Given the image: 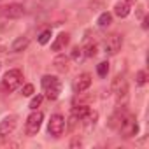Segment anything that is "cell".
<instances>
[{"label": "cell", "instance_id": "26", "mask_svg": "<svg viewBox=\"0 0 149 149\" xmlns=\"http://www.w3.org/2000/svg\"><path fill=\"white\" fill-rule=\"evenodd\" d=\"M0 67H2V65H0Z\"/></svg>", "mask_w": 149, "mask_h": 149}, {"label": "cell", "instance_id": "21", "mask_svg": "<svg viewBox=\"0 0 149 149\" xmlns=\"http://www.w3.org/2000/svg\"><path fill=\"white\" fill-rule=\"evenodd\" d=\"M49 39H51V30H44L40 35H39V44H47L49 42Z\"/></svg>", "mask_w": 149, "mask_h": 149}, {"label": "cell", "instance_id": "3", "mask_svg": "<svg viewBox=\"0 0 149 149\" xmlns=\"http://www.w3.org/2000/svg\"><path fill=\"white\" fill-rule=\"evenodd\" d=\"M21 83H23V72L18 70V68H13V70H9L6 76H4L2 88L6 91H14V90H18L21 86Z\"/></svg>", "mask_w": 149, "mask_h": 149}, {"label": "cell", "instance_id": "23", "mask_svg": "<svg viewBox=\"0 0 149 149\" xmlns=\"http://www.w3.org/2000/svg\"><path fill=\"white\" fill-rule=\"evenodd\" d=\"M21 95L23 97H32L33 95V84H25L21 88Z\"/></svg>", "mask_w": 149, "mask_h": 149}, {"label": "cell", "instance_id": "18", "mask_svg": "<svg viewBox=\"0 0 149 149\" xmlns=\"http://www.w3.org/2000/svg\"><path fill=\"white\" fill-rule=\"evenodd\" d=\"M84 58H86V56H84V51H83V47H74V49H72V60H74V61L81 63Z\"/></svg>", "mask_w": 149, "mask_h": 149}, {"label": "cell", "instance_id": "16", "mask_svg": "<svg viewBox=\"0 0 149 149\" xmlns=\"http://www.w3.org/2000/svg\"><path fill=\"white\" fill-rule=\"evenodd\" d=\"M88 112H90V107H88V105H77V107L72 109V116H76V118L81 119V121H83V118H84Z\"/></svg>", "mask_w": 149, "mask_h": 149}, {"label": "cell", "instance_id": "22", "mask_svg": "<svg viewBox=\"0 0 149 149\" xmlns=\"http://www.w3.org/2000/svg\"><path fill=\"white\" fill-rule=\"evenodd\" d=\"M42 98H44L42 95H37V97H33V98H32V102H30V109H32V111H35V109H37V107L42 104Z\"/></svg>", "mask_w": 149, "mask_h": 149}, {"label": "cell", "instance_id": "7", "mask_svg": "<svg viewBox=\"0 0 149 149\" xmlns=\"http://www.w3.org/2000/svg\"><path fill=\"white\" fill-rule=\"evenodd\" d=\"M65 130V118L61 114H53L51 119H49V125H47V132L49 135L53 137H60Z\"/></svg>", "mask_w": 149, "mask_h": 149}, {"label": "cell", "instance_id": "8", "mask_svg": "<svg viewBox=\"0 0 149 149\" xmlns=\"http://www.w3.org/2000/svg\"><path fill=\"white\" fill-rule=\"evenodd\" d=\"M104 44H105V53L107 54H118L121 46H123V37L119 33H111V35H107Z\"/></svg>", "mask_w": 149, "mask_h": 149}, {"label": "cell", "instance_id": "12", "mask_svg": "<svg viewBox=\"0 0 149 149\" xmlns=\"http://www.w3.org/2000/svg\"><path fill=\"white\" fill-rule=\"evenodd\" d=\"M53 65H54V68H56L58 72L65 74V72L68 70V56H65V54H58V56L53 60Z\"/></svg>", "mask_w": 149, "mask_h": 149}, {"label": "cell", "instance_id": "25", "mask_svg": "<svg viewBox=\"0 0 149 149\" xmlns=\"http://www.w3.org/2000/svg\"><path fill=\"white\" fill-rule=\"evenodd\" d=\"M125 2H126V4H132V2H135V0H125Z\"/></svg>", "mask_w": 149, "mask_h": 149}, {"label": "cell", "instance_id": "1", "mask_svg": "<svg viewBox=\"0 0 149 149\" xmlns=\"http://www.w3.org/2000/svg\"><path fill=\"white\" fill-rule=\"evenodd\" d=\"M40 84H42V91H44L46 98L56 100L60 97V93H61V83H60L58 77H54V76H44L42 81H40Z\"/></svg>", "mask_w": 149, "mask_h": 149}, {"label": "cell", "instance_id": "19", "mask_svg": "<svg viewBox=\"0 0 149 149\" xmlns=\"http://www.w3.org/2000/svg\"><path fill=\"white\" fill-rule=\"evenodd\" d=\"M135 83H137L139 86H144V84L147 83V72H146V70H139V72H137Z\"/></svg>", "mask_w": 149, "mask_h": 149}, {"label": "cell", "instance_id": "24", "mask_svg": "<svg viewBox=\"0 0 149 149\" xmlns=\"http://www.w3.org/2000/svg\"><path fill=\"white\" fill-rule=\"evenodd\" d=\"M142 28H147V18H144V23H142Z\"/></svg>", "mask_w": 149, "mask_h": 149}, {"label": "cell", "instance_id": "14", "mask_svg": "<svg viewBox=\"0 0 149 149\" xmlns=\"http://www.w3.org/2000/svg\"><path fill=\"white\" fill-rule=\"evenodd\" d=\"M28 44H30L28 37H18V39L13 42V46H11V51H13V53H19V51L26 49V47H28Z\"/></svg>", "mask_w": 149, "mask_h": 149}, {"label": "cell", "instance_id": "5", "mask_svg": "<svg viewBox=\"0 0 149 149\" xmlns=\"http://www.w3.org/2000/svg\"><path fill=\"white\" fill-rule=\"evenodd\" d=\"M25 14H26V9L21 4H7L4 7H0V16L7 19H19Z\"/></svg>", "mask_w": 149, "mask_h": 149}, {"label": "cell", "instance_id": "15", "mask_svg": "<svg viewBox=\"0 0 149 149\" xmlns=\"http://www.w3.org/2000/svg\"><path fill=\"white\" fill-rule=\"evenodd\" d=\"M97 23H98L100 28L109 26V25L112 23V14H111V13H102V14L98 16V19H97Z\"/></svg>", "mask_w": 149, "mask_h": 149}, {"label": "cell", "instance_id": "9", "mask_svg": "<svg viewBox=\"0 0 149 149\" xmlns=\"http://www.w3.org/2000/svg\"><path fill=\"white\" fill-rule=\"evenodd\" d=\"M16 125H18L16 116H6L2 121H0V137H7V135H11V133L14 132Z\"/></svg>", "mask_w": 149, "mask_h": 149}, {"label": "cell", "instance_id": "2", "mask_svg": "<svg viewBox=\"0 0 149 149\" xmlns=\"http://www.w3.org/2000/svg\"><path fill=\"white\" fill-rule=\"evenodd\" d=\"M118 132H119L125 139H130V137L137 135V132H139V125H137L135 116L125 112V114H123V119H121V123H119V126H118Z\"/></svg>", "mask_w": 149, "mask_h": 149}, {"label": "cell", "instance_id": "6", "mask_svg": "<svg viewBox=\"0 0 149 149\" xmlns=\"http://www.w3.org/2000/svg\"><path fill=\"white\" fill-rule=\"evenodd\" d=\"M42 119H44V116H42V112H39L37 109L26 118V123H25V132H26V135H37V132L40 130V126H42Z\"/></svg>", "mask_w": 149, "mask_h": 149}, {"label": "cell", "instance_id": "11", "mask_svg": "<svg viewBox=\"0 0 149 149\" xmlns=\"http://www.w3.org/2000/svg\"><path fill=\"white\" fill-rule=\"evenodd\" d=\"M68 40H70V35L61 32V33H58V37L53 40L51 49H53V51H61V49H65V46L68 44Z\"/></svg>", "mask_w": 149, "mask_h": 149}, {"label": "cell", "instance_id": "10", "mask_svg": "<svg viewBox=\"0 0 149 149\" xmlns=\"http://www.w3.org/2000/svg\"><path fill=\"white\" fill-rule=\"evenodd\" d=\"M90 86H91V76L90 74H81L77 77V81H76V84H74V91L79 95V93L86 91Z\"/></svg>", "mask_w": 149, "mask_h": 149}, {"label": "cell", "instance_id": "13", "mask_svg": "<svg viewBox=\"0 0 149 149\" xmlns=\"http://www.w3.org/2000/svg\"><path fill=\"white\" fill-rule=\"evenodd\" d=\"M114 14H116L118 18H126V16L130 14V4H126L125 0H123V2H118V4L114 6Z\"/></svg>", "mask_w": 149, "mask_h": 149}, {"label": "cell", "instance_id": "4", "mask_svg": "<svg viewBox=\"0 0 149 149\" xmlns=\"http://www.w3.org/2000/svg\"><path fill=\"white\" fill-rule=\"evenodd\" d=\"M111 90L118 102H125L128 98V83H126L125 76H116L111 83Z\"/></svg>", "mask_w": 149, "mask_h": 149}, {"label": "cell", "instance_id": "20", "mask_svg": "<svg viewBox=\"0 0 149 149\" xmlns=\"http://www.w3.org/2000/svg\"><path fill=\"white\" fill-rule=\"evenodd\" d=\"M97 72H98V76L100 77H105L107 76V72H109V63L107 61H102L97 65Z\"/></svg>", "mask_w": 149, "mask_h": 149}, {"label": "cell", "instance_id": "17", "mask_svg": "<svg viewBox=\"0 0 149 149\" xmlns=\"http://www.w3.org/2000/svg\"><path fill=\"white\" fill-rule=\"evenodd\" d=\"M83 51H84V56H88V58H93V56H97V44H93V42H88V44L83 47Z\"/></svg>", "mask_w": 149, "mask_h": 149}]
</instances>
